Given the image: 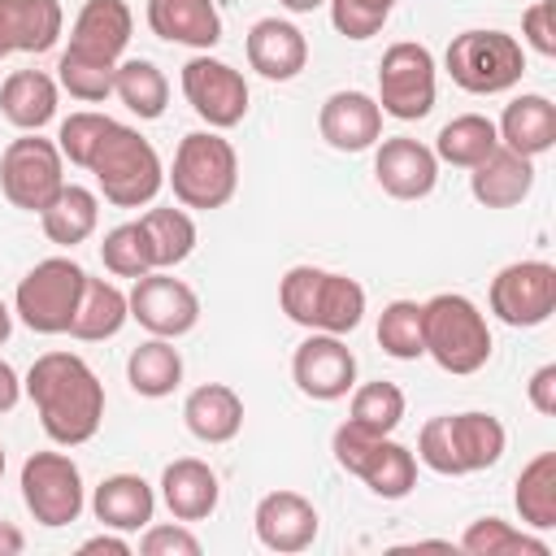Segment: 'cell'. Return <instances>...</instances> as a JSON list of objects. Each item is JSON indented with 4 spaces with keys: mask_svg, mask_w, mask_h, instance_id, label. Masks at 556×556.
I'll return each mask as SVG.
<instances>
[{
    "mask_svg": "<svg viewBox=\"0 0 556 556\" xmlns=\"http://www.w3.org/2000/svg\"><path fill=\"white\" fill-rule=\"evenodd\" d=\"M22 395H30L43 434L56 447H78L96 439L104 421V382L78 352H43L22 378Z\"/></svg>",
    "mask_w": 556,
    "mask_h": 556,
    "instance_id": "cell-1",
    "label": "cell"
},
{
    "mask_svg": "<svg viewBox=\"0 0 556 556\" xmlns=\"http://www.w3.org/2000/svg\"><path fill=\"white\" fill-rule=\"evenodd\" d=\"M508 430L495 413L469 408V413H443L430 417L417 434V460L443 478H465L478 469H491L504 456Z\"/></svg>",
    "mask_w": 556,
    "mask_h": 556,
    "instance_id": "cell-2",
    "label": "cell"
},
{
    "mask_svg": "<svg viewBox=\"0 0 556 556\" xmlns=\"http://www.w3.org/2000/svg\"><path fill=\"white\" fill-rule=\"evenodd\" d=\"M278 304L304 330L352 334L365 317V287L321 265H291L278 282Z\"/></svg>",
    "mask_w": 556,
    "mask_h": 556,
    "instance_id": "cell-3",
    "label": "cell"
},
{
    "mask_svg": "<svg viewBox=\"0 0 556 556\" xmlns=\"http://www.w3.org/2000/svg\"><path fill=\"white\" fill-rule=\"evenodd\" d=\"M87 174L96 178V191L117 208H143L165 187V165H161L156 148L126 122L109 126V135L100 139Z\"/></svg>",
    "mask_w": 556,
    "mask_h": 556,
    "instance_id": "cell-4",
    "label": "cell"
},
{
    "mask_svg": "<svg viewBox=\"0 0 556 556\" xmlns=\"http://www.w3.org/2000/svg\"><path fill=\"white\" fill-rule=\"evenodd\" d=\"M421 339L426 356L443 374H478L491 361V326L482 308L460 291H439L421 304Z\"/></svg>",
    "mask_w": 556,
    "mask_h": 556,
    "instance_id": "cell-5",
    "label": "cell"
},
{
    "mask_svg": "<svg viewBox=\"0 0 556 556\" xmlns=\"http://www.w3.org/2000/svg\"><path fill=\"white\" fill-rule=\"evenodd\" d=\"M165 182L182 208L213 213L239 191V152L230 139H222V130H191L178 139Z\"/></svg>",
    "mask_w": 556,
    "mask_h": 556,
    "instance_id": "cell-6",
    "label": "cell"
},
{
    "mask_svg": "<svg viewBox=\"0 0 556 556\" xmlns=\"http://www.w3.org/2000/svg\"><path fill=\"white\" fill-rule=\"evenodd\" d=\"M443 70L469 96H500L521 83L526 48L508 30H460L443 52Z\"/></svg>",
    "mask_w": 556,
    "mask_h": 556,
    "instance_id": "cell-7",
    "label": "cell"
},
{
    "mask_svg": "<svg viewBox=\"0 0 556 556\" xmlns=\"http://www.w3.org/2000/svg\"><path fill=\"white\" fill-rule=\"evenodd\" d=\"M87 269L70 256H48L39 265L26 269V278L13 291V313L22 317V326H30L35 334H65L83 295Z\"/></svg>",
    "mask_w": 556,
    "mask_h": 556,
    "instance_id": "cell-8",
    "label": "cell"
},
{
    "mask_svg": "<svg viewBox=\"0 0 556 556\" xmlns=\"http://www.w3.org/2000/svg\"><path fill=\"white\" fill-rule=\"evenodd\" d=\"M65 187V156L56 139H39V130H22L0 152V191L22 213H43L52 195Z\"/></svg>",
    "mask_w": 556,
    "mask_h": 556,
    "instance_id": "cell-9",
    "label": "cell"
},
{
    "mask_svg": "<svg viewBox=\"0 0 556 556\" xmlns=\"http://www.w3.org/2000/svg\"><path fill=\"white\" fill-rule=\"evenodd\" d=\"M434 91H439V70H434V52L426 43L400 39L382 52L378 61V109L387 117L400 122H421L434 109Z\"/></svg>",
    "mask_w": 556,
    "mask_h": 556,
    "instance_id": "cell-10",
    "label": "cell"
},
{
    "mask_svg": "<svg viewBox=\"0 0 556 556\" xmlns=\"http://www.w3.org/2000/svg\"><path fill=\"white\" fill-rule=\"evenodd\" d=\"M22 504L48 530L74 526L87 508L83 469L65 452H30L22 460Z\"/></svg>",
    "mask_w": 556,
    "mask_h": 556,
    "instance_id": "cell-11",
    "label": "cell"
},
{
    "mask_svg": "<svg viewBox=\"0 0 556 556\" xmlns=\"http://www.w3.org/2000/svg\"><path fill=\"white\" fill-rule=\"evenodd\" d=\"M486 304L513 330L543 326L556 313V265H547V261H513V265H504L491 278Z\"/></svg>",
    "mask_w": 556,
    "mask_h": 556,
    "instance_id": "cell-12",
    "label": "cell"
},
{
    "mask_svg": "<svg viewBox=\"0 0 556 556\" xmlns=\"http://www.w3.org/2000/svg\"><path fill=\"white\" fill-rule=\"evenodd\" d=\"M182 96L208 130H230L248 117V83L235 65L200 52L182 65Z\"/></svg>",
    "mask_w": 556,
    "mask_h": 556,
    "instance_id": "cell-13",
    "label": "cell"
},
{
    "mask_svg": "<svg viewBox=\"0 0 556 556\" xmlns=\"http://www.w3.org/2000/svg\"><path fill=\"white\" fill-rule=\"evenodd\" d=\"M130 317L156 339H182L200 321V295L169 269H152L130 287Z\"/></svg>",
    "mask_w": 556,
    "mask_h": 556,
    "instance_id": "cell-14",
    "label": "cell"
},
{
    "mask_svg": "<svg viewBox=\"0 0 556 556\" xmlns=\"http://www.w3.org/2000/svg\"><path fill=\"white\" fill-rule=\"evenodd\" d=\"M291 382L300 387V395H308L317 404L343 400L356 387V356L343 343V334L308 330V339L291 356Z\"/></svg>",
    "mask_w": 556,
    "mask_h": 556,
    "instance_id": "cell-15",
    "label": "cell"
},
{
    "mask_svg": "<svg viewBox=\"0 0 556 556\" xmlns=\"http://www.w3.org/2000/svg\"><path fill=\"white\" fill-rule=\"evenodd\" d=\"M374 178L391 200H426L439 182V156L421 139L391 135L374 143Z\"/></svg>",
    "mask_w": 556,
    "mask_h": 556,
    "instance_id": "cell-16",
    "label": "cell"
},
{
    "mask_svg": "<svg viewBox=\"0 0 556 556\" xmlns=\"http://www.w3.org/2000/svg\"><path fill=\"white\" fill-rule=\"evenodd\" d=\"M252 530H256L261 547L295 556V552L313 547V539L321 530V517H317L313 500H304L300 491H269V495L256 500Z\"/></svg>",
    "mask_w": 556,
    "mask_h": 556,
    "instance_id": "cell-17",
    "label": "cell"
},
{
    "mask_svg": "<svg viewBox=\"0 0 556 556\" xmlns=\"http://www.w3.org/2000/svg\"><path fill=\"white\" fill-rule=\"evenodd\" d=\"M317 130L334 152H365L382 139V109L369 91H330L321 100Z\"/></svg>",
    "mask_w": 556,
    "mask_h": 556,
    "instance_id": "cell-18",
    "label": "cell"
},
{
    "mask_svg": "<svg viewBox=\"0 0 556 556\" xmlns=\"http://www.w3.org/2000/svg\"><path fill=\"white\" fill-rule=\"evenodd\" d=\"M243 52H248V65L261 78H269V83H291L308 65V39L287 17H261V22H252V30L243 39Z\"/></svg>",
    "mask_w": 556,
    "mask_h": 556,
    "instance_id": "cell-19",
    "label": "cell"
},
{
    "mask_svg": "<svg viewBox=\"0 0 556 556\" xmlns=\"http://www.w3.org/2000/svg\"><path fill=\"white\" fill-rule=\"evenodd\" d=\"M130 30H135V17L126 0H87L70 26V52L117 65L130 43Z\"/></svg>",
    "mask_w": 556,
    "mask_h": 556,
    "instance_id": "cell-20",
    "label": "cell"
},
{
    "mask_svg": "<svg viewBox=\"0 0 556 556\" xmlns=\"http://www.w3.org/2000/svg\"><path fill=\"white\" fill-rule=\"evenodd\" d=\"M534 191V161L495 143L473 169H469V195L482 208H513Z\"/></svg>",
    "mask_w": 556,
    "mask_h": 556,
    "instance_id": "cell-21",
    "label": "cell"
},
{
    "mask_svg": "<svg viewBox=\"0 0 556 556\" xmlns=\"http://www.w3.org/2000/svg\"><path fill=\"white\" fill-rule=\"evenodd\" d=\"M161 500H165L174 521H204V517L217 513L222 482H217L208 460L178 456V460H169L161 469Z\"/></svg>",
    "mask_w": 556,
    "mask_h": 556,
    "instance_id": "cell-22",
    "label": "cell"
},
{
    "mask_svg": "<svg viewBox=\"0 0 556 556\" xmlns=\"http://www.w3.org/2000/svg\"><path fill=\"white\" fill-rule=\"evenodd\" d=\"M148 30L165 43L208 52L222 43V13L213 0H148Z\"/></svg>",
    "mask_w": 556,
    "mask_h": 556,
    "instance_id": "cell-23",
    "label": "cell"
},
{
    "mask_svg": "<svg viewBox=\"0 0 556 556\" xmlns=\"http://www.w3.org/2000/svg\"><path fill=\"white\" fill-rule=\"evenodd\" d=\"M495 130H500L504 148H513V152L534 161V156L556 148V104L547 96H539V91H526V96L504 104Z\"/></svg>",
    "mask_w": 556,
    "mask_h": 556,
    "instance_id": "cell-24",
    "label": "cell"
},
{
    "mask_svg": "<svg viewBox=\"0 0 556 556\" xmlns=\"http://www.w3.org/2000/svg\"><path fill=\"white\" fill-rule=\"evenodd\" d=\"M182 421L200 443H230L243 430V400L226 382H200L182 400Z\"/></svg>",
    "mask_w": 556,
    "mask_h": 556,
    "instance_id": "cell-25",
    "label": "cell"
},
{
    "mask_svg": "<svg viewBox=\"0 0 556 556\" xmlns=\"http://www.w3.org/2000/svg\"><path fill=\"white\" fill-rule=\"evenodd\" d=\"M91 513H96L100 526L130 534V530H143V526L152 521V513H156V491H152V482H143L139 473H109V478L96 486V495H91Z\"/></svg>",
    "mask_w": 556,
    "mask_h": 556,
    "instance_id": "cell-26",
    "label": "cell"
},
{
    "mask_svg": "<svg viewBox=\"0 0 556 556\" xmlns=\"http://www.w3.org/2000/svg\"><path fill=\"white\" fill-rule=\"evenodd\" d=\"M56 78L43 70H13L0 83V113L17 130H43L56 117Z\"/></svg>",
    "mask_w": 556,
    "mask_h": 556,
    "instance_id": "cell-27",
    "label": "cell"
},
{
    "mask_svg": "<svg viewBox=\"0 0 556 556\" xmlns=\"http://www.w3.org/2000/svg\"><path fill=\"white\" fill-rule=\"evenodd\" d=\"M126 321H130V300H126V291H122L117 282H109V278H91V274H87L83 295H78V308H74V321H70L65 334H74V339H83V343H104V339H113Z\"/></svg>",
    "mask_w": 556,
    "mask_h": 556,
    "instance_id": "cell-28",
    "label": "cell"
},
{
    "mask_svg": "<svg viewBox=\"0 0 556 556\" xmlns=\"http://www.w3.org/2000/svg\"><path fill=\"white\" fill-rule=\"evenodd\" d=\"M65 13L56 0H0V35L9 52H48L61 39Z\"/></svg>",
    "mask_w": 556,
    "mask_h": 556,
    "instance_id": "cell-29",
    "label": "cell"
},
{
    "mask_svg": "<svg viewBox=\"0 0 556 556\" xmlns=\"http://www.w3.org/2000/svg\"><path fill=\"white\" fill-rule=\"evenodd\" d=\"M39 226H43L48 243H56V248H78V243H87V239L96 235V226H100V195H96L91 187L65 182V187L52 195V204L39 213Z\"/></svg>",
    "mask_w": 556,
    "mask_h": 556,
    "instance_id": "cell-30",
    "label": "cell"
},
{
    "mask_svg": "<svg viewBox=\"0 0 556 556\" xmlns=\"http://www.w3.org/2000/svg\"><path fill=\"white\" fill-rule=\"evenodd\" d=\"M126 382L135 395L143 400H165L178 391L182 382V356L174 348V339H143L130 356H126Z\"/></svg>",
    "mask_w": 556,
    "mask_h": 556,
    "instance_id": "cell-31",
    "label": "cell"
},
{
    "mask_svg": "<svg viewBox=\"0 0 556 556\" xmlns=\"http://www.w3.org/2000/svg\"><path fill=\"white\" fill-rule=\"evenodd\" d=\"M513 504L526 530H556V452H539L521 465Z\"/></svg>",
    "mask_w": 556,
    "mask_h": 556,
    "instance_id": "cell-32",
    "label": "cell"
},
{
    "mask_svg": "<svg viewBox=\"0 0 556 556\" xmlns=\"http://www.w3.org/2000/svg\"><path fill=\"white\" fill-rule=\"evenodd\" d=\"M356 478H361L378 500H404V495L417 486V456H413V447H404V443H395L391 434H382V439L369 447V456H365V465L356 469Z\"/></svg>",
    "mask_w": 556,
    "mask_h": 556,
    "instance_id": "cell-33",
    "label": "cell"
},
{
    "mask_svg": "<svg viewBox=\"0 0 556 556\" xmlns=\"http://www.w3.org/2000/svg\"><path fill=\"white\" fill-rule=\"evenodd\" d=\"M113 96L139 117V122H156L169 104V78L148 61V56H130V61H117V74H113Z\"/></svg>",
    "mask_w": 556,
    "mask_h": 556,
    "instance_id": "cell-34",
    "label": "cell"
},
{
    "mask_svg": "<svg viewBox=\"0 0 556 556\" xmlns=\"http://www.w3.org/2000/svg\"><path fill=\"white\" fill-rule=\"evenodd\" d=\"M500 143V130L486 113H460L434 135V156L456 169H473L491 148Z\"/></svg>",
    "mask_w": 556,
    "mask_h": 556,
    "instance_id": "cell-35",
    "label": "cell"
},
{
    "mask_svg": "<svg viewBox=\"0 0 556 556\" xmlns=\"http://www.w3.org/2000/svg\"><path fill=\"white\" fill-rule=\"evenodd\" d=\"M460 552H469V556H552L547 539H539L534 530H517L504 517L469 521V530L460 534Z\"/></svg>",
    "mask_w": 556,
    "mask_h": 556,
    "instance_id": "cell-36",
    "label": "cell"
},
{
    "mask_svg": "<svg viewBox=\"0 0 556 556\" xmlns=\"http://www.w3.org/2000/svg\"><path fill=\"white\" fill-rule=\"evenodd\" d=\"M139 222L148 230L156 269H174V265H182L195 252V222H191L187 208H174V204L169 208H148Z\"/></svg>",
    "mask_w": 556,
    "mask_h": 556,
    "instance_id": "cell-37",
    "label": "cell"
},
{
    "mask_svg": "<svg viewBox=\"0 0 556 556\" xmlns=\"http://www.w3.org/2000/svg\"><path fill=\"white\" fill-rule=\"evenodd\" d=\"M100 261L113 278H143L156 269V256H152V243H148V230L143 222H122L104 235L100 243Z\"/></svg>",
    "mask_w": 556,
    "mask_h": 556,
    "instance_id": "cell-38",
    "label": "cell"
},
{
    "mask_svg": "<svg viewBox=\"0 0 556 556\" xmlns=\"http://www.w3.org/2000/svg\"><path fill=\"white\" fill-rule=\"evenodd\" d=\"M348 421L365 426L369 434H395V426L404 421V391L395 382H387V378L352 387Z\"/></svg>",
    "mask_w": 556,
    "mask_h": 556,
    "instance_id": "cell-39",
    "label": "cell"
},
{
    "mask_svg": "<svg viewBox=\"0 0 556 556\" xmlns=\"http://www.w3.org/2000/svg\"><path fill=\"white\" fill-rule=\"evenodd\" d=\"M378 348L395 361H417L426 356V339H421V304L417 300H391L378 313Z\"/></svg>",
    "mask_w": 556,
    "mask_h": 556,
    "instance_id": "cell-40",
    "label": "cell"
},
{
    "mask_svg": "<svg viewBox=\"0 0 556 556\" xmlns=\"http://www.w3.org/2000/svg\"><path fill=\"white\" fill-rule=\"evenodd\" d=\"M113 74L117 65H104V61H91V56H78V52H61L56 61V87L70 91L74 100L83 104H100L113 96Z\"/></svg>",
    "mask_w": 556,
    "mask_h": 556,
    "instance_id": "cell-41",
    "label": "cell"
},
{
    "mask_svg": "<svg viewBox=\"0 0 556 556\" xmlns=\"http://www.w3.org/2000/svg\"><path fill=\"white\" fill-rule=\"evenodd\" d=\"M109 126H113L109 113H96V109H78V113H70V117L61 122V130H56V148H61V156H65L70 165L87 169L91 156H96V148H100V139L109 135Z\"/></svg>",
    "mask_w": 556,
    "mask_h": 556,
    "instance_id": "cell-42",
    "label": "cell"
},
{
    "mask_svg": "<svg viewBox=\"0 0 556 556\" xmlns=\"http://www.w3.org/2000/svg\"><path fill=\"white\" fill-rule=\"evenodd\" d=\"M395 0H330V22L343 39H374L387 17H391Z\"/></svg>",
    "mask_w": 556,
    "mask_h": 556,
    "instance_id": "cell-43",
    "label": "cell"
},
{
    "mask_svg": "<svg viewBox=\"0 0 556 556\" xmlns=\"http://www.w3.org/2000/svg\"><path fill=\"white\" fill-rule=\"evenodd\" d=\"M139 552L143 556H200V539L187 530V521L174 526H143L139 534Z\"/></svg>",
    "mask_w": 556,
    "mask_h": 556,
    "instance_id": "cell-44",
    "label": "cell"
},
{
    "mask_svg": "<svg viewBox=\"0 0 556 556\" xmlns=\"http://www.w3.org/2000/svg\"><path fill=\"white\" fill-rule=\"evenodd\" d=\"M378 439H382V434H369L365 426H356V421H343V426H334V434H330V452H334L339 469L356 473V469L365 465V456H369V447H374Z\"/></svg>",
    "mask_w": 556,
    "mask_h": 556,
    "instance_id": "cell-45",
    "label": "cell"
},
{
    "mask_svg": "<svg viewBox=\"0 0 556 556\" xmlns=\"http://www.w3.org/2000/svg\"><path fill=\"white\" fill-rule=\"evenodd\" d=\"M521 39L539 56H556V0H534L521 13Z\"/></svg>",
    "mask_w": 556,
    "mask_h": 556,
    "instance_id": "cell-46",
    "label": "cell"
},
{
    "mask_svg": "<svg viewBox=\"0 0 556 556\" xmlns=\"http://www.w3.org/2000/svg\"><path fill=\"white\" fill-rule=\"evenodd\" d=\"M526 395H530L534 413L552 417V413H556V365H539V369L530 374V382H526Z\"/></svg>",
    "mask_w": 556,
    "mask_h": 556,
    "instance_id": "cell-47",
    "label": "cell"
},
{
    "mask_svg": "<svg viewBox=\"0 0 556 556\" xmlns=\"http://www.w3.org/2000/svg\"><path fill=\"white\" fill-rule=\"evenodd\" d=\"M78 552H83V556H96V552H109V556H130V552H135V543H130V539H122V530H109V526H104V534L83 539V543H78Z\"/></svg>",
    "mask_w": 556,
    "mask_h": 556,
    "instance_id": "cell-48",
    "label": "cell"
},
{
    "mask_svg": "<svg viewBox=\"0 0 556 556\" xmlns=\"http://www.w3.org/2000/svg\"><path fill=\"white\" fill-rule=\"evenodd\" d=\"M17 400H22V378H17V369L0 356V413H13Z\"/></svg>",
    "mask_w": 556,
    "mask_h": 556,
    "instance_id": "cell-49",
    "label": "cell"
},
{
    "mask_svg": "<svg viewBox=\"0 0 556 556\" xmlns=\"http://www.w3.org/2000/svg\"><path fill=\"white\" fill-rule=\"evenodd\" d=\"M22 547H26V534L13 521H0V556H22Z\"/></svg>",
    "mask_w": 556,
    "mask_h": 556,
    "instance_id": "cell-50",
    "label": "cell"
},
{
    "mask_svg": "<svg viewBox=\"0 0 556 556\" xmlns=\"http://www.w3.org/2000/svg\"><path fill=\"white\" fill-rule=\"evenodd\" d=\"M9 334H13V308L0 300V348L9 343Z\"/></svg>",
    "mask_w": 556,
    "mask_h": 556,
    "instance_id": "cell-51",
    "label": "cell"
},
{
    "mask_svg": "<svg viewBox=\"0 0 556 556\" xmlns=\"http://www.w3.org/2000/svg\"><path fill=\"white\" fill-rule=\"evenodd\" d=\"M282 9H291V13H313L317 4H326V0H278Z\"/></svg>",
    "mask_w": 556,
    "mask_h": 556,
    "instance_id": "cell-52",
    "label": "cell"
},
{
    "mask_svg": "<svg viewBox=\"0 0 556 556\" xmlns=\"http://www.w3.org/2000/svg\"><path fill=\"white\" fill-rule=\"evenodd\" d=\"M4 56H13V52H9V43H4V35H0V61H4Z\"/></svg>",
    "mask_w": 556,
    "mask_h": 556,
    "instance_id": "cell-53",
    "label": "cell"
},
{
    "mask_svg": "<svg viewBox=\"0 0 556 556\" xmlns=\"http://www.w3.org/2000/svg\"><path fill=\"white\" fill-rule=\"evenodd\" d=\"M0 478H4V443H0Z\"/></svg>",
    "mask_w": 556,
    "mask_h": 556,
    "instance_id": "cell-54",
    "label": "cell"
}]
</instances>
